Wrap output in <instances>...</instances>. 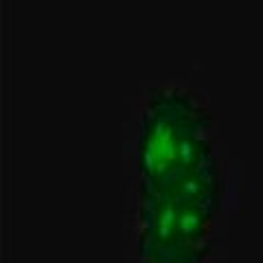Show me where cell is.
Here are the masks:
<instances>
[{
  "instance_id": "cell-1",
  "label": "cell",
  "mask_w": 263,
  "mask_h": 263,
  "mask_svg": "<svg viewBox=\"0 0 263 263\" xmlns=\"http://www.w3.org/2000/svg\"><path fill=\"white\" fill-rule=\"evenodd\" d=\"M209 127L211 114L191 92L180 88L152 90L138 141L143 191H169L215 160Z\"/></svg>"
},
{
  "instance_id": "cell-2",
  "label": "cell",
  "mask_w": 263,
  "mask_h": 263,
  "mask_svg": "<svg viewBox=\"0 0 263 263\" xmlns=\"http://www.w3.org/2000/svg\"><path fill=\"white\" fill-rule=\"evenodd\" d=\"M213 211L200 202L141 189L143 263H204Z\"/></svg>"
}]
</instances>
